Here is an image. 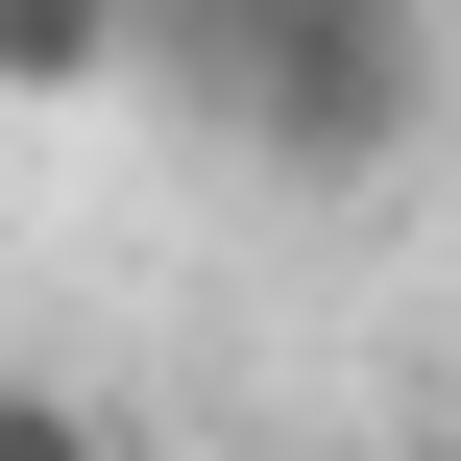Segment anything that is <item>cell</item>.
<instances>
[{"label": "cell", "mask_w": 461, "mask_h": 461, "mask_svg": "<svg viewBox=\"0 0 461 461\" xmlns=\"http://www.w3.org/2000/svg\"><path fill=\"white\" fill-rule=\"evenodd\" d=\"M413 97H438V0H219V73H194V122L292 194H365Z\"/></svg>", "instance_id": "cell-1"}, {"label": "cell", "mask_w": 461, "mask_h": 461, "mask_svg": "<svg viewBox=\"0 0 461 461\" xmlns=\"http://www.w3.org/2000/svg\"><path fill=\"white\" fill-rule=\"evenodd\" d=\"M122 97V0H0V122H73Z\"/></svg>", "instance_id": "cell-2"}, {"label": "cell", "mask_w": 461, "mask_h": 461, "mask_svg": "<svg viewBox=\"0 0 461 461\" xmlns=\"http://www.w3.org/2000/svg\"><path fill=\"white\" fill-rule=\"evenodd\" d=\"M0 461H170V438L97 413V389H49V365H0Z\"/></svg>", "instance_id": "cell-3"}]
</instances>
